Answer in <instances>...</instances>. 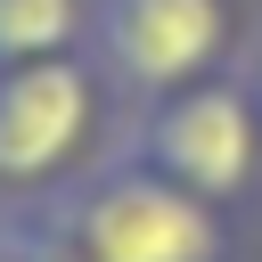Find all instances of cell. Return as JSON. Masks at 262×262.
Listing matches in <instances>:
<instances>
[{
	"label": "cell",
	"instance_id": "6da1fadb",
	"mask_svg": "<svg viewBox=\"0 0 262 262\" xmlns=\"http://www.w3.org/2000/svg\"><path fill=\"white\" fill-rule=\"evenodd\" d=\"M57 262H221V205L131 156L66 205Z\"/></svg>",
	"mask_w": 262,
	"mask_h": 262
},
{
	"label": "cell",
	"instance_id": "5b68a950",
	"mask_svg": "<svg viewBox=\"0 0 262 262\" xmlns=\"http://www.w3.org/2000/svg\"><path fill=\"white\" fill-rule=\"evenodd\" d=\"M82 33V0H0V66L66 57Z\"/></svg>",
	"mask_w": 262,
	"mask_h": 262
},
{
	"label": "cell",
	"instance_id": "7a4b0ae2",
	"mask_svg": "<svg viewBox=\"0 0 262 262\" xmlns=\"http://www.w3.org/2000/svg\"><path fill=\"white\" fill-rule=\"evenodd\" d=\"M139 164H156L164 180L196 188L205 205L237 196L254 172H262V115L246 98V82H188L172 98H147V123H139Z\"/></svg>",
	"mask_w": 262,
	"mask_h": 262
},
{
	"label": "cell",
	"instance_id": "277c9868",
	"mask_svg": "<svg viewBox=\"0 0 262 262\" xmlns=\"http://www.w3.org/2000/svg\"><path fill=\"white\" fill-rule=\"evenodd\" d=\"M90 115L98 90L74 57L0 66V188H41L49 172H66L90 139Z\"/></svg>",
	"mask_w": 262,
	"mask_h": 262
},
{
	"label": "cell",
	"instance_id": "8992f818",
	"mask_svg": "<svg viewBox=\"0 0 262 262\" xmlns=\"http://www.w3.org/2000/svg\"><path fill=\"white\" fill-rule=\"evenodd\" d=\"M246 98H254V115H262V57H254V74H246Z\"/></svg>",
	"mask_w": 262,
	"mask_h": 262
},
{
	"label": "cell",
	"instance_id": "3957f363",
	"mask_svg": "<svg viewBox=\"0 0 262 262\" xmlns=\"http://www.w3.org/2000/svg\"><path fill=\"white\" fill-rule=\"evenodd\" d=\"M90 25H98L106 66L131 90L172 98L213 74V57L229 41V0H98Z\"/></svg>",
	"mask_w": 262,
	"mask_h": 262
},
{
	"label": "cell",
	"instance_id": "52a82bcc",
	"mask_svg": "<svg viewBox=\"0 0 262 262\" xmlns=\"http://www.w3.org/2000/svg\"><path fill=\"white\" fill-rule=\"evenodd\" d=\"M49 262H57V254H49Z\"/></svg>",
	"mask_w": 262,
	"mask_h": 262
}]
</instances>
